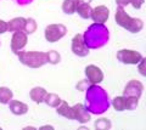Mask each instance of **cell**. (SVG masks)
<instances>
[{
	"instance_id": "cell-1",
	"label": "cell",
	"mask_w": 146,
	"mask_h": 130,
	"mask_svg": "<svg viewBox=\"0 0 146 130\" xmlns=\"http://www.w3.org/2000/svg\"><path fill=\"white\" fill-rule=\"evenodd\" d=\"M18 61L23 66H27L29 68H40L44 65L48 63L46 52L43 51H18L17 53Z\"/></svg>"
},
{
	"instance_id": "cell-2",
	"label": "cell",
	"mask_w": 146,
	"mask_h": 130,
	"mask_svg": "<svg viewBox=\"0 0 146 130\" xmlns=\"http://www.w3.org/2000/svg\"><path fill=\"white\" fill-rule=\"evenodd\" d=\"M67 33V28L60 23H52L45 27L44 38L48 43H56L62 39Z\"/></svg>"
},
{
	"instance_id": "cell-3",
	"label": "cell",
	"mask_w": 146,
	"mask_h": 130,
	"mask_svg": "<svg viewBox=\"0 0 146 130\" xmlns=\"http://www.w3.org/2000/svg\"><path fill=\"white\" fill-rule=\"evenodd\" d=\"M117 60L124 65H133L136 66L139 62L143 60V53H140L136 50H130V49H122L117 51Z\"/></svg>"
},
{
	"instance_id": "cell-4",
	"label": "cell",
	"mask_w": 146,
	"mask_h": 130,
	"mask_svg": "<svg viewBox=\"0 0 146 130\" xmlns=\"http://www.w3.org/2000/svg\"><path fill=\"white\" fill-rule=\"evenodd\" d=\"M71 50L78 57H86L90 53V50L86 42L84 40V37L82 34H76L72 38V44H71Z\"/></svg>"
},
{
	"instance_id": "cell-5",
	"label": "cell",
	"mask_w": 146,
	"mask_h": 130,
	"mask_svg": "<svg viewBox=\"0 0 146 130\" xmlns=\"http://www.w3.org/2000/svg\"><path fill=\"white\" fill-rule=\"evenodd\" d=\"M84 74H85V79L91 84V85H98L104 80L105 75L104 72L100 67L95 66V65H88L84 68Z\"/></svg>"
},
{
	"instance_id": "cell-6",
	"label": "cell",
	"mask_w": 146,
	"mask_h": 130,
	"mask_svg": "<svg viewBox=\"0 0 146 130\" xmlns=\"http://www.w3.org/2000/svg\"><path fill=\"white\" fill-rule=\"evenodd\" d=\"M28 43V34L25 30H17L13 32L11 38V50L13 53H17L18 51H22L26 48Z\"/></svg>"
},
{
	"instance_id": "cell-7",
	"label": "cell",
	"mask_w": 146,
	"mask_h": 130,
	"mask_svg": "<svg viewBox=\"0 0 146 130\" xmlns=\"http://www.w3.org/2000/svg\"><path fill=\"white\" fill-rule=\"evenodd\" d=\"M110 17V9L105 5H98L91 10L90 18L94 21L95 24H104L106 23Z\"/></svg>"
},
{
	"instance_id": "cell-8",
	"label": "cell",
	"mask_w": 146,
	"mask_h": 130,
	"mask_svg": "<svg viewBox=\"0 0 146 130\" xmlns=\"http://www.w3.org/2000/svg\"><path fill=\"white\" fill-rule=\"evenodd\" d=\"M72 111H73V119L78 120L82 124L88 123L91 119V115L89 114V112L86 111V108L82 104H77L74 106H72Z\"/></svg>"
},
{
	"instance_id": "cell-9",
	"label": "cell",
	"mask_w": 146,
	"mask_h": 130,
	"mask_svg": "<svg viewBox=\"0 0 146 130\" xmlns=\"http://www.w3.org/2000/svg\"><path fill=\"white\" fill-rule=\"evenodd\" d=\"M144 91V85L139 80H131V82L124 88V96H135L140 98Z\"/></svg>"
},
{
	"instance_id": "cell-10",
	"label": "cell",
	"mask_w": 146,
	"mask_h": 130,
	"mask_svg": "<svg viewBox=\"0 0 146 130\" xmlns=\"http://www.w3.org/2000/svg\"><path fill=\"white\" fill-rule=\"evenodd\" d=\"M115 21L119 27L128 29V27L130 24V21H131V17L125 12V10L123 7H117L116 13H115Z\"/></svg>"
},
{
	"instance_id": "cell-11",
	"label": "cell",
	"mask_w": 146,
	"mask_h": 130,
	"mask_svg": "<svg viewBox=\"0 0 146 130\" xmlns=\"http://www.w3.org/2000/svg\"><path fill=\"white\" fill-rule=\"evenodd\" d=\"M9 110L12 114L15 115H25L27 112H28V105L25 104V102H21L18 100H11L9 101Z\"/></svg>"
},
{
	"instance_id": "cell-12",
	"label": "cell",
	"mask_w": 146,
	"mask_h": 130,
	"mask_svg": "<svg viewBox=\"0 0 146 130\" xmlns=\"http://www.w3.org/2000/svg\"><path fill=\"white\" fill-rule=\"evenodd\" d=\"M48 91L45 90L43 86H34L32 88V90L29 91V98L34 104H43L45 100V96H46Z\"/></svg>"
},
{
	"instance_id": "cell-13",
	"label": "cell",
	"mask_w": 146,
	"mask_h": 130,
	"mask_svg": "<svg viewBox=\"0 0 146 130\" xmlns=\"http://www.w3.org/2000/svg\"><path fill=\"white\" fill-rule=\"evenodd\" d=\"M56 108V113L58 115H61L63 118H67V119H71L73 120V111H72V106H70L67 104L65 100H62L60 102V105L57 107H55Z\"/></svg>"
},
{
	"instance_id": "cell-14",
	"label": "cell",
	"mask_w": 146,
	"mask_h": 130,
	"mask_svg": "<svg viewBox=\"0 0 146 130\" xmlns=\"http://www.w3.org/2000/svg\"><path fill=\"white\" fill-rule=\"evenodd\" d=\"M25 17H15L11 21L7 22V32H17V30H23L26 26Z\"/></svg>"
},
{
	"instance_id": "cell-15",
	"label": "cell",
	"mask_w": 146,
	"mask_h": 130,
	"mask_svg": "<svg viewBox=\"0 0 146 130\" xmlns=\"http://www.w3.org/2000/svg\"><path fill=\"white\" fill-rule=\"evenodd\" d=\"M91 10H93V7L90 6V4L82 3L78 0V5H77V9H76V13H78L83 20H89L90 18Z\"/></svg>"
},
{
	"instance_id": "cell-16",
	"label": "cell",
	"mask_w": 146,
	"mask_h": 130,
	"mask_svg": "<svg viewBox=\"0 0 146 130\" xmlns=\"http://www.w3.org/2000/svg\"><path fill=\"white\" fill-rule=\"evenodd\" d=\"M144 29V21L141 18H136V17H131L130 24L128 27V32H130L131 34H136L141 32Z\"/></svg>"
},
{
	"instance_id": "cell-17",
	"label": "cell",
	"mask_w": 146,
	"mask_h": 130,
	"mask_svg": "<svg viewBox=\"0 0 146 130\" xmlns=\"http://www.w3.org/2000/svg\"><path fill=\"white\" fill-rule=\"evenodd\" d=\"M112 107H113V110L117 111V112L127 111V100H125V96L124 95L116 96L112 100Z\"/></svg>"
},
{
	"instance_id": "cell-18",
	"label": "cell",
	"mask_w": 146,
	"mask_h": 130,
	"mask_svg": "<svg viewBox=\"0 0 146 130\" xmlns=\"http://www.w3.org/2000/svg\"><path fill=\"white\" fill-rule=\"evenodd\" d=\"M77 5H78V0H63L61 7L66 15H73L76 13Z\"/></svg>"
},
{
	"instance_id": "cell-19",
	"label": "cell",
	"mask_w": 146,
	"mask_h": 130,
	"mask_svg": "<svg viewBox=\"0 0 146 130\" xmlns=\"http://www.w3.org/2000/svg\"><path fill=\"white\" fill-rule=\"evenodd\" d=\"M13 97V92L10 88L6 86H0V104L1 105H7L9 101Z\"/></svg>"
},
{
	"instance_id": "cell-20",
	"label": "cell",
	"mask_w": 146,
	"mask_h": 130,
	"mask_svg": "<svg viewBox=\"0 0 146 130\" xmlns=\"http://www.w3.org/2000/svg\"><path fill=\"white\" fill-rule=\"evenodd\" d=\"M61 101L62 100L57 95H55V94H49V92L46 94L45 100H44L45 104H46L48 106H50V107H57L58 105H60Z\"/></svg>"
},
{
	"instance_id": "cell-21",
	"label": "cell",
	"mask_w": 146,
	"mask_h": 130,
	"mask_svg": "<svg viewBox=\"0 0 146 130\" xmlns=\"http://www.w3.org/2000/svg\"><path fill=\"white\" fill-rule=\"evenodd\" d=\"M46 56H48V63H50V65H57L61 62V55L56 50L48 51Z\"/></svg>"
},
{
	"instance_id": "cell-22",
	"label": "cell",
	"mask_w": 146,
	"mask_h": 130,
	"mask_svg": "<svg viewBox=\"0 0 146 130\" xmlns=\"http://www.w3.org/2000/svg\"><path fill=\"white\" fill-rule=\"evenodd\" d=\"M36 22H35V20L34 18H27L26 20V26H25V32L27 33V34H33L35 30H36Z\"/></svg>"
},
{
	"instance_id": "cell-23",
	"label": "cell",
	"mask_w": 146,
	"mask_h": 130,
	"mask_svg": "<svg viewBox=\"0 0 146 130\" xmlns=\"http://www.w3.org/2000/svg\"><path fill=\"white\" fill-rule=\"evenodd\" d=\"M94 127L96 129L105 130V129H111L112 124H111V122H110V119H107V118H100L94 123Z\"/></svg>"
},
{
	"instance_id": "cell-24",
	"label": "cell",
	"mask_w": 146,
	"mask_h": 130,
	"mask_svg": "<svg viewBox=\"0 0 146 130\" xmlns=\"http://www.w3.org/2000/svg\"><path fill=\"white\" fill-rule=\"evenodd\" d=\"M127 100V111H133L139 105V98L135 96H125Z\"/></svg>"
},
{
	"instance_id": "cell-25",
	"label": "cell",
	"mask_w": 146,
	"mask_h": 130,
	"mask_svg": "<svg viewBox=\"0 0 146 130\" xmlns=\"http://www.w3.org/2000/svg\"><path fill=\"white\" fill-rule=\"evenodd\" d=\"M145 63H146V60H145V57H143V60H141L140 62L136 66H138V68H139V72H140V74L143 75V77H146V68H145Z\"/></svg>"
},
{
	"instance_id": "cell-26",
	"label": "cell",
	"mask_w": 146,
	"mask_h": 130,
	"mask_svg": "<svg viewBox=\"0 0 146 130\" xmlns=\"http://www.w3.org/2000/svg\"><path fill=\"white\" fill-rule=\"evenodd\" d=\"M144 3H145V0H130V5L133 6L134 9H136V10H140L141 7H143L144 5Z\"/></svg>"
},
{
	"instance_id": "cell-27",
	"label": "cell",
	"mask_w": 146,
	"mask_h": 130,
	"mask_svg": "<svg viewBox=\"0 0 146 130\" xmlns=\"http://www.w3.org/2000/svg\"><path fill=\"white\" fill-rule=\"evenodd\" d=\"M7 32V22L0 18V35L5 34Z\"/></svg>"
},
{
	"instance_id": "cell-28",
	"label": "cell",
	"mask_w": 146,
	"mask_h": 130,
	"mask_svg": "<svg viewBox=\"0 0 146 130\" xmlns=\"http://www.w3.org/2000/svg\"><path fill=\"white\" fill-rule=\"evenodd\" d=\"M129 3H130V0H116L117 6L118 7H123V9L129 5Z\"/></svg>"
},
{
	"instance_id": "cell-29",
	"label": "cell",
	"mask_w": 146,
	"mask_h": 130,
	"mask_svg": "<svg viewBox=\"0 0 146 130\" xmlns=\"http://www.w3.org/2000/svg\"><path fill=\"white\" fill-rule=\"evenodd\" d=\"M40 129H54L52 125H43V127H40Z\"/></svg>"
},
{
	"instance_id": "cell-30",
	"label": "cell",
	"mask_w": 146,
	"mask_h": 130,
	"mask_svg": "<svg viewBox=\"0 0 146 130\" xmlns=\"http://www.w3.org/2000/svg\"><path fill=\"white\" fill-rule=\"evenodd\" d=\"M79 1H82V3H86V4H90V3H91V0H79Z\"/></svg>"
},
{
	"instance_id": "cell-31",
	"label": "cell",
	"mask_w": 146,
	"mask_h": 130,
	"mask_svg": "<svg viewBox=\"0 0 146 130\" xmlns=\"http://www.w3.org/2000/svg\"><path fill=\"white\" fill-rule=\"evenodd\" d=\"M0 46H1V42H0Z\"/></svg>"
}]
</instances>
